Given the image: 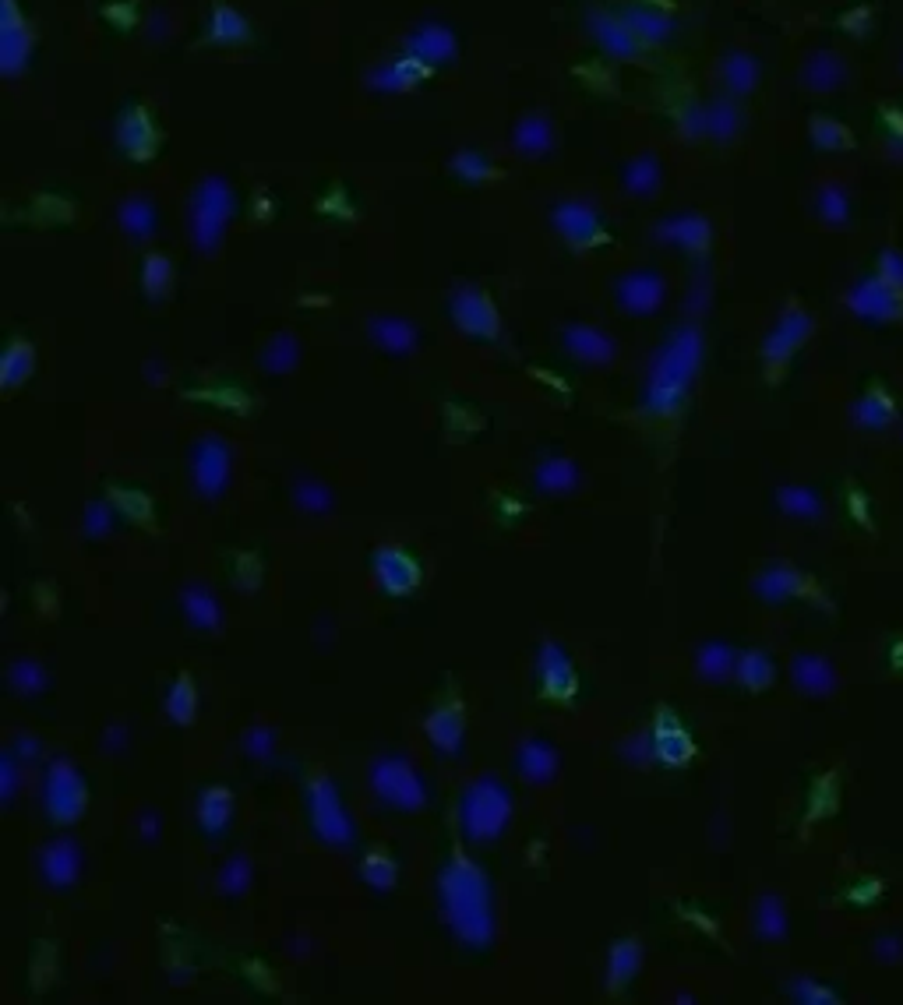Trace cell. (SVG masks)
<instances>
[{
  "mask_svg": "<svg viewBox=\"0 0 903 1005\" xmlns=\"http://www.w3.org/2000/svg\"><path fill=\"white\" fill-rule=\"evenodd\" d=\"M695 670H699L702 681H720L734 678V670H738V649L727 646V642H702L695 649Z\"/></svg>",
  "mask_w": 903,
  "mask_h": 1005,
  "instance_id": "cell-14",
  "label": "cell"
},
{
  "mask_svg": "<svg viewBox=\"0 0 903 1005\" xmlns=\"http://www.w3.org/2000/svg\"><path fill=\"white\" fill-rule=\"evenodd\" d=\"M378 335H381V343L392 346V350H406V346H410V328L406 325H381Z\"/></svg>",
  "mask_w": 903,
  "mask_h": 1005,
  "instance_id": "cell-36",
  "label": "cell"
},
{
  "mask_svg": "<svg viewBox=\"0 0 903 1005\" xmlns=\"http://www.w3.org/2000/svg\"><path fill=\"white\" fill-rule=\"evenodd\" d=\"M180 607H184V618L198 628V632H216L219 628V603L216 596L209 593L198 582H187L180 589Z\"/></svg>",
  "mask_w": 903,
  "mask_h": 1005,
  "instance_id": "cell-16",
  "label": "cell"
},
{
  "mask_svg": "<svg viewBox=\"0 0 903 1005\" xmlns=\"http://www.w3.org/2000/svg\"><path fill=\"white\" fill-rule=\"evenodd\" d=\"M29 364H32V357H18V350H11L8 353V371H4V385H15L18 378H22L25 371H29Z\"/></svg>",
  "mask_w": 903,
  "mask_h": 1005,
  "instance_id": "cell-37",
  "label": "cell"
},
{
  "mask_svg": "<svg viewBox=\"0 0 903 1005\" xmlns=\"http://www.w3.org/2000/svg\"><path fill=\"white\" fill-rule=\"evenodd\" d=\"M374 582L389 596H406L420 586V565L403 547H378L371 558Z\"/></svg>",
  "mask_w": 903,
  "mask_h": 1005,
  "instance_id": "cell-7",
  "label": "cell"
},
{
  "mask_svg": "<svg viewBox=\"0 0 903 1005\" xmlns=\"http://www.w3.org/2000/svg\"><path fill=\"white\" fill-rule=\"evenodd\" d=\"M438 907L459 946L487 949L494 942V903L487 871L473 857L452 854L438 871Z\"/></svg>",
  "mask_w": 903,
  "mask_h": 1005,
  "instance_id": "cell-1",
  "label": "cell"
},
{
  "mask_svg": "<svg viewBox=\"0 0 903 1005\" xmlns=\"http://www.w3.org/2000/svg\"><path fill=\"white\" fill-rule=\"evenodd\" d=\"M85 804H89V787H85L82 773L68 759H57L46 769L43 780V808L50 815V822L68 826V822H75L85 812Z\"/></svg>",
  "mask_w": 903,
  "mask_h": 1005,
  "instance_id": "cell-5",
  "label": "cell"
},
{
  "mask_svg": "<svg viewBox=\"0 0 903 1005\" xmlns=\"http://www.w3.org/2000/svg\"><path fill=\"white\" fill-rule=\"evenodd\" d=\"M787 995L791 998H798V1002H822V1005H829V1002H840V998L833 995V991L826 988V984H819V981H812V977H794V981H787Z\"/></svg>",
  "mask_w": 903,
  "mask_h": 1005,
  "instance_id": "cell-29",
  "label": "cell"
},
{
  "mask_svg": "<svg viewBox=\"0 0 903 1005\" xmlns=\"http://www.w3.org/2000/svg\"><path fill=\"white\" fill-rule=\"evenodd\" d=\"M371 787L381 801L399 812H417L427 804V787L417 776V769L403 755H381L371 762Z\"/></svg>",
  "mask_w": 903,
  "mask_h": 1005,
  "instance_id": "cell-4",
  "label": "cell"
},
{
  "mask_svg": "<svg viewBox=\"0 0 903 1005\" xmlns=\"http://www.w3.org/2000/svg\"><path fill=\"white\" fill-rule=\"evenodd\" d=\"M900 953H903V949H900V942H896V938H879V942H875V956H882L886 963H893Z\"/></svg>",
  "mask_w": 903,
  "mask_h": 1005,
  "instance_id": "cell-39",
  "label": "cell"
},
{
  "mask_svg": "<svg viewBox=\"0 0 903 1005\" xmlns=\"http://www.w3.org/2000/svg\"><path fill=\"white\" fill-rule=\"evenodd\" d=\"M124 734H127V730L120 727V723H117V727L106 730V752H110V748H124Z\"/></svg>",
  "mask_w": 903,
  "mask_h": 1005,
  "instance_id": "cell-40",
  "label": "cell"
},
{
  "mask_svg": "<svg viewBox=\"0 0 903 1005\" xmlns=\"http://www.w3.org/2000/svg\"><path fill=\"white\" fill-rule=\"evenodd\" d=\"M537 674H540V688L544 695L558 702H568L579 688V674H575V663L558 642L544 639L537 649Z\"/></svg>",
  "mask_w": 903,
  "mask_h": 1005,
  "instance_id": "cell-8",
  "label": "cell"
},
{
  "mask_svg": "<svg viewBox=\"0 0 903 1005\" xmlns=\"http://www.w3.org/2000/svg\"><path fill=\"white\" fill-rule=\"evenodd\" d=\"M304 812H307V826L318 836L321 843L329 847H353L357 840V826H353L350 812H346L343 797H339L336 783L329 776H314L304 787Z\"/></svg>",
  "mask_w": 903,
  "mask_h": 1005,
  "instance_id": "cell-3",
  "label": "cell"
},
{
  "mask_svg": "<svg viewBox=\"0 0 903 1005\" xmlns=\"http://www.w3.org/2000/svg\"><path fill=\"white\" fill-rule=\"evenodd\" d=\"M752 924H755V935L766 938V942H777V938L787 935V914H784V903L777 896H759L755 903V914H752Z\"/></svg>",
  "mask_w": 903,
  "mask_h": 1005,
  "instance_id": "cell-22",
  "label": "cell"
},
{
  "mask_svg": "<svg viewBox=\"0 0 903 1005\" xmlns=\"http://www.w3.org/2000/svg\"><path fill=\"white\" fill-rule=\"evenodd\" d=\"M39 871H43V879L50 882L53 889L75 886L78 875H82V850H78V843L68 840V836L46 840L43 847H39Z\"/></svg>",
  "mask_w": 903,
  "mask_h": 1005,
  "instance_id": "cell-9",
  "label": "cell"
},
{
  "mask_svg": "<svg viewBox=\"0 0 903 1005\" xmlns=\"http://www.w3.org/2000/svg\"><path fill=\"white\" fill-rule=\"evenodd\" d=\"M572 346L583 353L586 360H607L611 357V346H607L604 335L597 332H572Z\"/></svg>",
  "mask_w": 903,
  "mask_h": 1005,
  "instance_id": "cell-32",
  "label": "cell"
},
{
  "mask_svg": "<svg viewBox=\"0 0 903 1005\" xmlns=\"http://www.w3.org/2000/svg\"><path fill=\"white\" fill-rule=\"evenodd\" d=\"M621 755H625L632 766H646L650 759H657V741H653V730H650V734L642 730V734L628 737L625 745H621Z\"/></svg>",
  "mask_w": 903,
  "mask_h": 1005,
  "instance_id": "cell-31",
  "label": "cell"
},
{
  "mask_svg": "<svg viewBox=\"0 0 903 1005\" xmlns=\"http://www.w3.org/2000/svg\"><path fill=\"white\" fill-rule=\"evenodd\" d=\"M187 469H191V487L202 498H223L226 487H230V448H226V441L202 438L191 448Z\"/></svg>",
  "mask_w": 903,
  "mask_h": 1005,
  "instance_id": "cell-6",
  "label": "cell"
},
{
  "mask_svg": "<svg viewBox=\"0 0 903 1005\" xmlns=\"http://www.w3.org/2000/svg\"><path fill=\"white\" fill-rule=\"evenodd\" d=\"M424 734L441 755H459V748H463V713H459V706H434L424 716Z\"/></svg>",
  "mask_w": 903,
  "mask_h": 1005,
  "instance_id": "cell-11",
  "label": "cell"
},
{
  "mask_svg": "<svg viewBox=\"0 0 903 1005\" xmlns=\"http://www.w3.org/2000/svg\"><path fill=\"white\" fill-rule=\"evenodd\" d=\"M858 424L861 427H886L889 424V406H886V402H875V399L861 402V406H858Z\"/></svg>",
  "mask_w": 903,
  "mask_h": 1005,
  "instance_id": "cell-34",
  "label": "cell"
},
{
  "mask_svg": "<svg viewBox=\"0 0 903 1005\" xmlns=\"http://www.w3.org/2000/svg\"><path fill=\"white\" fill-rule=\"evenodd\" d=\"M113 512H117V505L110 508L106 501H92V505L85 508V515H82V533L92 536V540L106 536L113 529Z\"/></svg>",
  "mask_w": 903,
  "mask_h": 1005,
  "instance_id": "cell-28",
  "label": "cell"
},
{
  "mask_svg": "<svg viewBox=\"0 0 903 1005\" xmlns=\"http://www.w3.org/2000/svg\"><path fill=\"white\" fill-rule=\"evenodd\" d=\"M360 879L371 889H378V893H389L399 879V868L385 850H371V854L364 857V864H360Z\"/></svg>",
  "mask_w": 903,
  "mask_h": 1005,
  "instance_id": "cell-25",
  "label": "cell"
},
{
  "mask_svg": "<svg viewBox=\"0 0 903 1005\" xmlns=\"http://www.w3.org/2000/svg\"><path fill=\"white\" fill-rule=\"evenodd\" d=\"M8 685L18 695H39L46 688V674L36 660H15L8 667Z\"/></svg>",
  "mask_w": 903,
  "mask_h": 1005,
  "instance_id": "cell-26",
  "label": "cell"
},
{
  "mask_svg": "<svg viewBox=\"0 0 903 1005\" xmlns=\"http://www.w3.org/2000/svg\"><path fill=\"white\" fill-rule=\"evenodd\" d=\"M777 505L784 508L787 515H794V519H819L822 515V498L812 491V487H801V484L780 487Z\"/></svg>",
  "mask_w": 903,
  "mask_h": 1005,
  "instance_id": "cell-24",
  "label": "cell"
},
{
  "mask_svg": "<svg viewBox=\"0 0 903 1005\" xmlns=\"http://www.w3.org/2000/svg\"><path fill=\"white\" fill-rule=\"evenodd\" d=\"M195 713H198L195 681H191V674H180L170 692H166V716L173 723H180V727H187V723L195 720Z\"/></svg>",
  "mask_w": 903,
  "mask_h": 1005,
  "instance_id": "cell-23",
  "label": "cell"
},
{
  "mask_svg": "<svg viewBox=\"0 0 903 1005\" xmlns=\"http://www.w3.org/2000/svg\"><path fill=\"white\" fill-rule=\"evenodd\" d=\"M463 321L473 328V332H480V325H484L487 332H491V328H494L491 311H487V307L480 304V300H473V297H470V304H466V311H463Z\"/></svg>",
  "mask_w": 903,
  "mask_h": 1005,
  "instance_id": "cell-35",
  "label": "cell"
},
{
  "mask_svg": "<svg viewBox=\"0 0 903 1005\" xmlns=\"http://www.w3.org/2000/svg\"><path fill=\"white\" fill-rule=\"evenodd\" d=\"M791 678H794V685L808 695H829L836 688V670L829 667V660H822V656H815V653H801L798 660H794Z\"/></svg>",
  "mask_w": 903,
  "mask_h": 1005,
  "instance_id": "cell-15",
  "label": "cell"
},
{
  "mask_svg": "<svg viewBox=\"0 0 903 1005\" xmlns=\"http://www.w3.org/2000/svg\"><path fill=\"white\" fill-rule=\"evenodd\" d=\"M515 769L526 783H551L558 776V752L544 737H526L515 752Z\"/></svg>",
  "mask_w": 903,
  "mask_h": 1005,
  "instance_id": "cell-10",
  "label": "cell"
},
{
  "mask_svg": "<svg viewBox=\"0 0 903 1005\" xmlns=\"http://www.w3.org/2000/svg\"><path fill=\"white\" fill-rule=\"evenodd\" d=\"M290 498H293V505H297L300 512H307V515L332 512V491H329V484H325V480H318V477H297V480H293Z\"/></svg>",
  "mask_w": 903,
  "mask_h": 1005,
  "instance_id": "cell-21",
  "label": "cell"
},
{
  "mask_svg": "<svg viewBox=\"0 0 903 1005\" xmlns=\"http://www.w3.org/2000/svg\"><path fill=\"white\" fill-rule=\"evenodd\" d=\"M639 963H642V949H639L635 938H621V942H614L611 956H607V988H611L614 995L625 991L628 981L635 977V970H639Z\"/></svg>",
  "mask_w": 903,
  "mask_h": 1005,
  "instance_id": "cell-18",
  "label": "cell"
},
{
  "mask_svg": "<svg viewBox=\"0 0 903 1005\" xmlns=\"http://www.w3.org/2000/svg\"><path fill=\"white\" fill-rule=\"evenodd\" d=\"M579 484V466L565 455H544L533 466V487L544 494H568Z\"/></svg>",
  "mask_w": 903,
  "mask_h": 1005,
  "instance_id": "cell-13",
  "label": "cell"
},
{
  "mask_svg": "<svg viewBox=\"0 0 903 1005\" xmlns=\"http://www.w3.org/2000/svg\"><path fill=\"white\" fill-rule=\"evenodd\" d=\"M512 822V797L498 776H477L459 797V829L466 843H491Z\"/></svg>",
  "mask_w": 903,
  "mask_h": 1005,
  "instance_id": "cell-2",
  "label": "cell"
},
{
  "mask_svg": "<svg viewBox=\"0 0 903 1005\" xmlns=\"http://www.w3.org/2000/svg\"><path fill=\"white\" fill-rule=\"evenodd\" d=\"M138 833H142V840H156L159 836V819H156V812H142L138 815Z\"/></svg>",
  "mask_w": 903,
  "mask_h": 1005,
  "instance_id": "cell-38",
  "label": "cell"
},
{
  "mask_svg": "<svg viewBox=\"0 0 903 1005\" xmlns=\"http://www.w3.org/2000/svg\"><path fill=\"white\" fill-rule=\"evenodd\" d=\"M755 589H759L762 600L769 603H780V600H791L805 589V575L791 565H769L766 572L755 579Z\"/></svg>",
  "mask_w": 903,
  "mask_h": 1005,
  "instance_id": "cell-17",
  "label": "cell"
},
{
  "mask_svg": "<svg viewBox=\"0 0 903 1005\" xmlns=\"http://www.w3.org/2000/svg\"><path fill=\"white\" fill-rule=\"evenodd\" d=\"M251 879H254V868H251V861L247 857H230V861L219 868V893H226V896H240V893H247V886H251Z\"/></svg>",
  "mask_w": 903,
  "mask_h": 1005,
  "instance_id": "cell-27",
  "label": "cell"
},
{
  "mask_svg": "<svg viewBox=\"0 0 903 1005\" xmlns=\"http://www.w3.org/2000/svg\"><path fill=\"white\" fill-rule=\"evenodd\" d=\"M734 678H738V685H745L748 692H762V688L773 681V660H769L766 649H745V653H738Z\"/></svg>",
  "mask_w": 903,
  "mask_h": 1005,
  "instance_id": "cell-20",
  "label": "cell"
},
{
  "mask_svg": "<svg viewBox=\"0 0 903 1005\" xmlns=\"http://www.w3.org/2000/svg\"><path fill=\"white\" fill-rule=\"evenodd\" d=\"M198 826H202L205 836H223L233 822V794L230 787H205L202 797H198Z\"/></svg>",
  "mask_w": 903,
  "mask_h": 1005,
  "instance_id": "cell-12",
  "label": "cell"
},
{
  "mask_svg": "<svg viewBox=\"0 0 903 1005\" xmlns=\"http://www.w3.org/2000/svg\"><path fill=\"white\" fill-rule=\"evenodd\" d=\"M653 741H657V759L667 762V766H681L692 755V741L681 727H674L671 716H660L657 727H653Z\"/></svg>",
  "mask_w": 903,
  "mask_h": 1005,
  "instance_id": "cell-19",
  "label": "cell"
},
{
  "mask_svg": "<svg viewBox=\"0 0 903 1005\" xmlns=\"http://www.w3.org/2000/svg\"><path fill=\"white\" fill-rule=\"evenodd\" d=\"M18 766H22V762H18L15 752H8L4 762H0V794H4V804H11L18 794Z\"/></svg>",
  "mask_w": 903,
  "mask_h": 1005,
  "instance_id": "cell-33",
  "label": "cell"
},
{
  "mask_svg": "<svg viewBox=\"0 0 903 1005\" xmlns=\"http://www.w3.org/2000/svg\"><path fill=\"white\" fill-rule=\"evenodd\" d=\"M244 752L254 762H272V755H276V734L269 727H251L244 734Z\"/></svg>",
  "mask_w": 903,
  "mask_h": 1005,
  "instance_id": "cell-30",
  "label": "cell"
}]
</instances>
